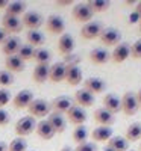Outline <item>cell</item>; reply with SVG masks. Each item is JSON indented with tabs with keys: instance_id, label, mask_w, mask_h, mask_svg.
Here are the masks:
<instances>
[{
	"instance_id": "cell-34",
	"label": "cell",
	"mask_w": 141,
	"mask_h": 151,
	"mask_svg": "<svg viewBox=\"0 0 141 151\" xmlns=\"http://www.w3.org/2000/svg\"><path fill=\"white\" fill-rule=\"evenodd\" d=\"M86 139H88V129L85 125H78L73 132V141L78 145H81V144L86 142Z\"/></svg>"
},
{
	"instance_id": "cell-47",
	"label": "cell",
	"mask_w": 141,
	"mask_h": 151,
	"mask_svg": "<svg viewBox=\"0 0 141 151\" xmlns=\"http://www.w3.org/2000/svg\"><path fill=\"white\" fill-rule=\"evenodd\" d=\"M135 95H137V101H138V107L141 109V89H140V91H138V92H137Z\"/></svg>"
},
{
	"instance_id": "cell-39",
	"label": "cell",
	"mask_w": 141,
	"mask_h": 151,
	"mask_svg": "<svg viewBox=\"0 0 141 151\" xmlns=\"http://www.w3.org/2000/svg\"><path fill=\"white\" fill-rule=\"evenodd\" d=\"M11 101V92L8 89H0V109H3Z\"/></svg>"
},
{
	"instance_id": "cell-20",
	"label": "cell",
	"mask_w": 141,
	"mask_h": 151,
	"mask_svg": "<svg viewBox=\"0 0 141 151\" xmlns=\"http://www.w3.org/2000/svg\"><path fill=\"white\" fill-rule=\"evenodd\" d=\"M65 82L70 86H78L79 83H82V71H81L79 65H68L67 67Z\"/></svg>"
},
{
	"instance_id": "cell-50",
	"label": "cell",
	"mask_w": 141,
	"mask_h": 151,
	"mask_svg": "<svg viewBox=\"0 0 141 151\" xmlns=\"http://www.w3.org/2000/svg\"><path fill=\"white\" fill-rule=\"evenodd\" d=\"M61 151H74V150H71L70 147H62V148H61Z\"/></svg>"
},
{
	"instance_id": "cell-40",
	"label": "cell",
	"mask_w": 141,
	"mask_h": 151,
	"mask_svg": "<svg viewBox=\"0 0 141 151\" xmlns=\"http://www.w3.org/2000/svg\"><path fill=\"white\" fill-rule=\"evenodd\" d=\"M74 151H97V147H96V144L86 141V142H84V144H81V145L76 147Z\"/></svg>"
},
{
	"instance_id": "cell-5",
	"label": "cell",
	"mask_w": 141,
	"mask_h": 151,
	"mask_svg": "<svg viewBox=\"0 0 141 151\" xmlns=\"http://www.w3.org/2000/svg\"><path fill=\"white\" fill-rule=\"evenodd\" d=\"M100 41L106 47H112V45L117 47L121 42V33H120V30L114 29V27L103 29L102 30V35H100Z\"/></svg>"
},
{
	"instance_id": "cell-52",
	"label": "cell",
	"mask_w": 141,
	"mask_h": 151,
	"mask_svg": "<svg viewBox=\"0 0 141 151\" xmlns=\"http://www.w3.org/2000/svg\"><path fill=\"white\" fill-rule=\"evenodd\" d=\"M140 32H141V21H140Z\"/></svg>"
},
{
	"instance_id": "cell-44",
	"label": "cell",
	"mask_w": 141,
	"mask_h": 151,
	"mask_svg": "<svg viewBox=\"0 0 141 151\" xmlns=\"http://www.w3.org/2000/svg\"><path fill=\"white\" fill-rule=\"evenodd\" d=\"M73 2L71 0H58V2H55L56 6H70Z\"/></svg>"
},
{
	"instance_id": "cell-1",
	"label": "cell",
	"mask_w": 141,
	"mask_h": 151,
	"mask_svg": "<svg viewBox=\"0 0 141 151\" xmlns=\"http://www.w3.org/2000/svg\"><path fill=\"white\" fill-rule=\"evenodd\" d=\"M15 134L18 137H26L29 134H32L36 130V121L33 116L26 115V116H21L17 122H15Z\"/></svg>"
},
{
	"instance_id": "cell-4",
	"label": "cell",
	"mask_w": 141,
	"mask_h": 151,
	"mask_svg": "<svg viewBox=\"0 0 141 151\" xmlns=\"http://www.w3.org/2000/svg\"><path fill=\"white\" fill-rule=\"evenodd\" d=\"M138 101H137V95L134 92H126L121 97V112L127 116H132L138 112Z\"/></svg>"
},
{
	"instance_id": "cell-22",
	"label": "cell",
	"mask_w": 141,
	"mask_h": 151,
	"mask_svg": "<svg viewBox=\"0 0 141 151\" xmlns=\"http://www.w3.org/2000/svg\"><path fill=\"white\" fill-rule=\"evenodd\" d=\"M36 134L41 137V139H44V141H50L52 137L56 134L55 133V130L52 129V125L49 124V121L47 119H41L40 122H36Z\"/></svg>"
},
{
	"instance_id": "cell-36",
	"label": "cell",
	"mask_w": 141,
	"mask_h": 151,
	"mask_svg": "<svg viewBox=\"0 0 141 151\" xmlns=\"http://www.w3.org/2000/svg\"><path fill=\"white\" fill-rule=\"evenodd\" d=\"M8 151H28V142L24 137H15L8 145Z\"/></svg>"
},
{
	"instance_id": "cell-51",
	"label": "cell",
	"mask_w": 141,
	"mask_h": 151,
	"mask_svg": "<svg viewBox=\"0 0 141 151\" xmlns=\"http://www.w3.org/2000/svg\"><path fill=\"white\" fill-rule=\"evenodd\" d=\"M103 151H114V150H111V148H109V147H108V145H106V147H105V148H103Z\"/></svg>"
},
{
	"instance_id": "cell-12",
	"label": "cell",
	"mask_w": 141,
	"mask_h": 151,
	"mask_svg": "<svg viewBox=\"0 0 141 151\" xmlns=\"http://www.w3.org/2000/svg\"><path fill=\"white\" fill-rule=\"evenodd\" d=\"M2 29L6 33H18L23 29V23L18 17H11L5 14L2 18Z\"/></svg>"
},
{
	"instance_id": "cell-15",
	"label": "cell",
	"mask_w": 141,
	"mask_h": 151,
	"mask_svg": "<svg viewBox=\"0 0 141 151\" xmlns=\"http://www.w3.org/2000/svg\"><path fill=\"white\" fill-rule=\"evenodd\" d=\"M74 50V38L70 33H62L58 40V52L64 56L71 55Z\"/></svg>"
},
{
	"instance_id": "cell-10",
	"label": "cell",
	"mask_w": 141,
	"mask_h": 151,
	"mask_svg": "<svg viewBox=\"0 0 141 151\" xmlns=\"http://www.w3.org/2000/svg\"><path fill=\"white\" fill-rule=\"evenodd\" d=\"M33 100H35L33 94L29 89H23L18 94H15V97L12 98V104H14V107L17 110H21V109H28Z\"/></svg>"
},
{
	"instance_id": "cell-27",
	"label": "cell",
	"mask_w": 141,
	"mask_h": 151,
	"mask_svg": "<svg viewBox=\"0 0 141 151\" xmlns=\"http://www.w3.org/2000/svg\"><path fill=\"white\" fill-rule=\"evenodd\" d=\"M26 3L24 2H9L8 3V6H6V12L5 14L6 15H11V17H18L20 18V15H24L26 14Z\"/></svg>"
},
{
	"instance_id": "cell-11",
	"label": "cell",
	"mask_w": 141,
	"mask_h": 151,
	"mask_svg": "<svg viewBox=\"0 0 141 151\" xmlns=\"http://www.w3.org/2000/svg\"><path fill=\"white\" fill-rule=\"evenodd\" d=\"M129 56H131V44L120 42L114 48V52L111 53V60L114 62V64H123Z\"/></svg>"
},
{
	"instance_id": "cell-49",
	"label": "cell",
	"mask_w": 141,
	"mask_h": 151,
	"mask_svg": "<svg viewBox=\"0 0 141 151\" xmlns=\"http://www.w3.org/2000/svg\"><path fill=\"white\" fill-rule=\"evenodd\" d=\"M9 2H6V0H0V9H6Z\"/></svg>"
},
{
	"instance_id": "cell-19",
	"label": "cell",
	"mask_w": 141,
	"mask_h": 151,
	"mask_svg": "<svg viewBox=\"0 0 141 151\" xmlns=\"http://www.w3.org/2000/svg\"><path fill=\"white\" fill-rule=\"evenodd\" d=\"M94 121L99 124V125H103V127H111V125L115 122V118L111 112H108L106 109L100 107V109H96L94 112Z\"/></svg>"
},
{
	"instance_id": "cell-21",
	"label": "cell",
	"mask_w": 141,
	"mask_h": 151,
	"mask_svg": "<svg viewBox=\"0 0 141 151\" xmlns=\"http://www.w3.org/2000/svg\"><path fill=\"white\" fill-rule=\"evenodd\" d=\"M47 121L49 124L52 125V129L55 130V133H62L67 127V119L64 118V115L61 113H56V112H52L50 115L47 116Z\"/></svg>"
},
{
	"instance_id": "cell-23",
	"label": "cell",
	"mask_w": 141,
	"mask_h": 151,
	"mask_svg": "<svg viewBox=\"0 0 141 151\" xmlns=\"http://www.w3.org/2000/svg\"><path fill=\"white\" fill-rule=\"evenodd\" d=\"M74 100H76V103H78V106H81V107H91L94 104V101H96L94 95L91 92H88L86 89L76 91Z\"/></svg>"
},
{
	"instance_id": "cell-33",
	"label": "cell",
	"mask_w": 141,
	"mask_h": 151,
	"mask_svg": "<svg viewBox=\"0 0 141 151\" xmlns=\"http://www.w3.org/2000/svg\"><path fill=\"white\" fill-rule=\"evenodd\" d=\"M88 8L91 9L93 14H100V12H105L109 9L111 3L108 2V0H88L86 2Z\"/></svg>"
},
{
	"instance_id": "cell-32",
	"label": "cell",
	"mask_w": 141,
	"mask_h": 151,
	"mask_svg": "<svg viewBox=\"0 0 141 151\" xmlns=\"http://www.w3.org/2000/svg\"><path fill=\"white\" fill-rule=\"evenodd\" d=\"M126 141L127 142H137L141 139V124L140 122H134L131 124L126 130Z\"/></svg>"
},
{
	"instance_id": "cell-24",
	"label": "cell",
	"mask_w": 141,
	"mask_h": 151,
	"mask_svg": "<svg viewBox=\"0 0 141 151\" xmlns=\"http://www.w3.org/2000/svg\"><path fill=\"white\" fill-rule=\"evenodd\" d=\"M111 59V55L108 53V50L105 48H94L89 52V60L93 62L94 65H103Z\"/></svg>"
},
{
	"instance_id": "cell-54",
	"label": "cell",
	"mask_w": 141,
	"mask_h": 151,
	"mask_svg": "<svg viewBox=\"0 0 141 151\" xmlns=\"http://www.w3.org/2000/svg\"><path fill=\"white\" fill-rule=\"evenodd\" d=\"M129 151H135V150H129Z\"/></svg>"
},
{
	"instance_id": "cell-42",
	"label": "cell",
	"mask_w": 141,
	"mask_h": 151,
	"mask_svg": "<svg viewBox=\"0 0 141 151\" xmlns=\"http://www.w3.org/2000/svg\"><path fill=\"white\" fill-rule=\"evenodd\" d=\"M9 121H11L9 112L5 110V109H0V127H5V125H8Z\"/></svg>"
},
{
	"instance_id": "cell-30",
	"label": "cell",
	"mask_w": 141,
	"mask_h": 151,
	"mask_svg": "<svg viewBox=\"0 0 141 151\" xmlns=\"http://www.w3.org/2000/svg\"><path fill=\"white\" fill-rule=\"evenodd\" d=\"M26 40H28V44L32 45L33 48H40L44 44L46 38H44V35L40 30H29L26 33Z\"/></svg>"
},
{
	"instance_id": "cell-37",
	"label": "cell",
	"mask_w": 141,
	"mask_h": 151,
	"mask_svg": "<svg viewBox=\"0 0 141 151\" xmlns=\"http://www.w3.org/2000/svg\"><path fill=\"white\" fill-rule=\"evenodd\" d=\"M14 83V74L6 71V70H0V86L2 89H6Z\"/></svg>"
},
{
	"instance_id": "cell-25",
	"label": "cell",
	"mask_w": 141,
	"mask_h": 151,
	"mask_svg": "<svg viewBox=\"0 0 141 151\" xmlns=\"http://www.w3.org/2000/svg\"><path fill=\"white\" fill-rule=\"evenodd\" d=\"M91 137L94 142H106L112 137V130L111 127H103V125H99L91 132Z\"/></svg>"
},
{
	"instance_id": "cell-48",
	"label": "cell",
	"mask_w": 141,
	"mask_h": 151,
	"mask_svg": "<svg viewBox=\"0 0 141 151\" xmlns=\"http://www.w3.org/2000/svg\"><path fill=\"white\" fill-rule=\"evenodd\" d=\"M0 151H8V145L3 141H0Z\"/></svg>"
},
{
	"instance_id": "cell-46",
	"label": "cell",
	"mask_w": 141,
	"mask_h": 151,
	"mask_svg": "<svg viewBox=\"0 0 141 151\" xmlns=\"http://www.w3.org/2000/svg\"><path fill=\"white\" fill-rule=\"evenodd\" d=\"M135 12L138 14V17H140V20H141V2L137 3V6H135Z\"/></svg>"
},
{
	"instance_id": "cell-31",
	"label": "cell",
	"mask_w": 141,
	"mask_h": 151,
	"mask_svg": "<svg viewBox=\"0 0 141 151\" xmlns=\"http://www.w3.org/2000/svg\"><path fill=\"white\" fill-rule=\"evenodd\" d=\"M50 59H52V55L47 48L40 47L35 48V55H33V60L36 62V65H49Z\"/></svg>"
},
{
	"instance_id": "cell-2",
	"label": "cell",
	"mask_w": 141,
	"mask_h": 151,
	"mask_svg": "<svg viewBox=\"0 0 141 151\" xmlns=\"http://www.w3.org/2000/svg\"><path fill=\"white\" fill-rule=\"evenodd\" d=\"M50 110H52L50 103L46 101V100H43V98H35L33 101L31 103V106L28 107L29 115L33 116V118H46V116H49L50 113H52Z\"/></svg>"
},
{
	"instance_id": "cell-43",
	"label": "cell",
	"mask_w": 141,
	"mask_h": 151,
	"mask_svg": "<svg viewBox=\"0 0 141 151\" xmlns=\"http://www.w3.org/2000/svg\"><path fill=\"white\" fill-rule=\"evenodd\" d=\"M138 21H141V20H140V17H138V14H137V12L134 11V12H132V14L129 15V23H131V24H134V23H138Z\"/></svg>"
},
{
	"instance_id": "cell-35",
	"label": "cell",
	"mask_w": 141,
	"mask_h": 151,
	"mask_svg": "<svg viewBox=\"0 0 141 151\" xmlns=\"http://www.w3.org/2000/svg\"><path fill=\"white\" fill-rule=\"evenodd\" d=\"M33 55H35V48L29 44H23L18 50V53L17 56L23 60V62H26V60H32L33 59Z\"/></svg>"
},
{
	"instance_id": "cell-8",
	"label": "cell",
	"mask_w": 141,
	"mask_h": 151,
	"mask_svg": "<svg viewBox=\"0 0 141 151\" xmlns=\"http://www.w3.org/2000/svg\"><path fill=\"white\" fill-rule=\"evenodd\" d=\"M46 29L53 35H62L64 32H65V21H64L62 17H59L56 14H52L46 20Z\"/></svg>"
},
{
	"instance_id": "cell-18",
	"label": "cell",
	"mask_w": 141,
	"mask_h": 151,
	"mask_svg": "<svg viewBox=\"0 0 141 151\" xmlns=\"http://www.w3.org/2000/svg\"><path fill=\"white\" fill-rule=\"evenodd\" d=\"M103 109L111 112L112 115L118 113L121 110V98H118L115 94H106L103 97Z\"/></svg>"
},
{
	"instance_id": "cell-14",
	"label": "cell",
	"mask_w": 141,
	"mask_h": 151,
	"mask_svg": "<svg viewBox=\"0 0 141 151\" xmlns=\"http://www.w3.org/2000/svg\"><path fill=\"white\" fill-rule=\"evenodd\" d=\"M84 89H86L88 92H91L93 95L102 94L106 89V83H105L103 79H100V77H88L84 82Z\"/></svg>"
},
{
	"instance_id": "cell-3",
	"label": "cell",
	"mask_w": 141,
	"mask_h": 151,
	"mask_svg": "<svg viewBox=\"0 0 141 151\" xmlns=\"http://www.w3.org/2000/svg\"><path fill=\"white\" fill-rule=\"evenodd\" d=\"M21 23H23V26L28 27L29 30H40V27L44 23V18L40 12H36V11H26V14L21 17Z\"/></svg>"
},
{
	"instance_id": "cell-41",
	"label": "cell",
	"mask_w": 141,
	"mask_h": 151,
	"mask_svg": "<svg viewBox=\"0 0 141 151\" xmlns=\"http://www.w3.org/2000/svg\"><path fill=\"white\" fill-rule=\"evenodd\" d=\"M79 62H81V59H79V56L78 55H67V56H64V64H65L67 67L68 65H79Z\"/></svg>"
},
{
	"instance_id": "cell-45",
	"label": "cell",
	"mask_w": 141,
	"mask_h": 151,
	"mask_svg": "<svg viewBox=\"0 0 141 151\" xmlns=\"http://www.w3.org/2000/svg\"><path fill=\"white\" fill-rule=\"evenodd\" d=\"M6 35H8V33H6V32L2 29V27H0V44H3V42H5V40L8 38Z\"/></svg>"
},
{
	"instance_id": "cell-28",
	"label": "cell",
	"mask_w": 141,
	"mask_h": 151,
	"mask_svg": "<svg viewBox=\"0 0 141 151\" xmlns=\"http://www.w3.org/2000/svg\"><path fill=\"white\" fill-rule=\"evenodd\" d=\"M106 145L114 151H129V142L124 136H112Z\"/></svg>"
},
{
	"instance_id": "cell-29",
	"label": "cell",
	"mask_w": 141,
	"mask_h": 151,
	"mask_svg": "<svg viewBox=\"0 0 141 151\" xmlns=\"http://www.w3.org/2000/svg\"><path fill=\"white\" fill-rule=\"evenodd\" d=\"M49 73H50V67L49 65H36L33 68V73H32V79H33L35 83L41 85V83H44L49 79Z\"/></svg>"
},
{
	"instance_id": "cell-13",
	"label": "cell",
	"mask_w": 141,
	"mask_h": 151,
	"mask_svg": "<svg viewBox=\"0 0 141 151\" xmlns=\"http://www.w3.org/2000/svg\"><path fill=\"white\" fill-rule=\"evenodd\" d=\"M21 45L23 44L20 41V38L12 35V36H8L6 40H5V42L2 44V52L6 55V58L8 56H15L18 53V50H20Z\"/></svg>"
},
{
	"instance_id": "cell-38",
	"label": "cell",
	"mask_w": 141,
	"mask_h": 151,
	"mask_svg": "<svg viewBox=\"0 0 141 151\" xmlns=\"http://www.w3.org/2000/svg\"><path fill=\"white\" fill-rule=\"evenodd\" d=\"M131 58L134 59H141V40H137L131 45Z\"/></svg>"
},
{
	"instance_id": "cell-53",
	"label": "cell",
	"mask_w": 141,
	"mask_h": 151,
	"mask_svg": "<svg viewBox=\"0 0 141 151\" xmlns=\"http://www.w3.org/2000/svg\"><path fill=\"white\" fill-rule=\"evenodd\" d=\"M140 151H141V144H140Z\"/></svg>"
},
{
	"instance_id": "cell-7",
	"label": "cell",
	"mask_w": 141,
	"mask_h": 151,
	"mask_svg": "<svg viewBox=\"0 0 141 151\" xmlns=\"http://www.w3.org/2000/svg\"><path fill=\"white\" fill-rule=\"evenodd\" d=\"M71 15H73V18H74L76 21L84 23V24L89 23V21L93 20V17H94V14L91 12V9L88 8L86 3H78V5L73 8Z\"/></svg>"
},
{
	"instance_id": "cell-26",
	"label": "cell",
	"mask_w": 141,
	"mask_h": 151,
	"mask_svg": "<svg viewBox=\"0 0 141 151\" xmlns=\"http://www.w3.org/2000/svg\"><path fill=\"white\" fill-rule=\"evenodd\" d=\"M5 68L9 73H21L24 70V62L15 55V56H8L5 59Z\"/></svg>"
},
{
	"instance_id": "cell-16",
	"label": "cell",
	"mask_w": 141,
	"mask_h": 151,
	"mask_svg": "<svg viewBox=\"0 0 141 151\" xmlns=\"http://www.w3.org/2000/svg\"><path fill=\"white\" fill-rule=\"evenodd\" d=\"M71 106H73V101H71V98L67 97V95H59V97L53 98L52 103H50V107L53 109V112L61 113V115L67 113V110H68Z\"/></svg>"
},
{
	"instance_id": "cell-17",
	"label": "cell",
	"mask_w": 141,
	"mask_h": 151,
	"mask_svg": "<svg viewBox=\"0 0 141 151\" xmlns=\"http://www.w3.org/2000/svg\"><path fill=\"white\" fill-rule=\"evenodd\" d=\"M65 73H67V65L64 62H55L50 67V73H49V80L53 83H59L62 80H65Z\"/></svg>"
},
{
	"instance_id": "cell-9",
	"label": "cell",
	"mask_w": 141,
	"mask_h": 151,
	"mask_svg": "<svg viewBox=\"0 0 141 151\" xmlns=\"http://www.w3.org/2000/svg\"><path fill=\"white\" fill-rule=\"evenodd\" d=\"M65 115H67L65 116L67 121H70L71 124H74L76 127H78V125H84V122L86 121V112L84 110V107H81L78 104H73L67 110Z\"/></svg>"
},
{
	"instance_id": "cell-6",
	"label": "cell",
	"mask_w": 141,
	"mask_h": 151,
	"mask_svg": "<svg viewBox=\"0 0 141 151\" xmlns=\"http://www.w3.org/2000/svg\"><path fill=\"white\" fill-rule=\"evenodd\" d=\"M102 24L97 23V21H89L86 24H84L82 29H81V36L86 41H91V40H96V38H100L102 35Z\"/></svg>"
}]
</instances>
